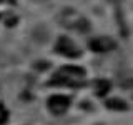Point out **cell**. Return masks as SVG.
<instances>
[{
    "label": "cell",
    "instance_id": "cell-1",
    "mask_svg": "<svg viewBox=\"0 0 133 125\" xmlns=\"http://www.w3.org/2000/svg\"><path fill=\"white\" fill-rule=\"evenodd\" d=\"M48 105L55 114H62V112H65L66 107H68V98L63 97V95H57V97H53L48 102Z\"/></svg>",
    "mask_w": 133,
    "mask_h": 125
},
{
    "label": "cell",
    "instance_id": "cell-2",
    "mask_svg": "<svg viewBox=\"0 0 133 125\" xmlns=\"http://www.w3.org/2000/svg\"><path fill=\"white\" fill-rule=\"evenodd\" d=\"M90 47L93 48V50H97V52H105V50L113 48L115 43L110 39H95V40H91Z\"/></svg>",
    "mask_w": 133,
    "mask_h": 125
}]
</instances>
